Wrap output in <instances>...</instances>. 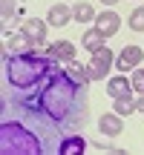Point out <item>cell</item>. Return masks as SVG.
Returning <instances> with one entry per match:
<instances>
[{
	"instance_id": "19",
	"label": "cell",
	"mask_w": 144,
	"mask_h": 155,
	"mask_svg": "<svg viewBox=\"0 0 144 155\" xmlns=\"http://www.w3.org/2000/svg\"><path fill=\"white\" fill-rule=\"evenodd\" d=\"M15 12V0H3V20H9Z\"/></svg>"
},
{
	"instance_id": "5",
	"label": "cell",
	"mask_w": 144,
	"mask_h": 155,
	"mask_svg": "<svg viewBox=\"0 0 144 155\" xmlns=\"http://www.w3.org/2000/svg\"><path fill=\"white\" fill-rule=\"evenodd\" d=\"M139 61H144V52L139 49V46H124L121 55H118V61H115V66L121 69V72H127V69L139 66Z\"/></svg>"
},
{
	"instance_id": "20",
	"label": "cell",
	"mask_w": 144,
	"mask_h": 155,
	"mask_svg": "<svg viewBox=\"0 0 144 155\" xmlns=\"http://www.w3.org/2000/svg\"><path fill=\"white\" fill-rule=\"evenodd\" d=\"M135 106H139V112H144V92H141V98L135 101Z\"/></svg>"
},
{
	"instance_id": "4",
	"label": "cell",
	"mask_w": 144,
	"mask_h": 155,
	"mask_svg": "<svg viewBox=\"0 0 144 155\" xmlns=\"http://www.w3.org/2000/svg\"><path fill=\"white\" fill-rule=\"evenodd\" d=\"M112 63H115L112 49L110 46H101L98 52H92V58L87 61V66H81V69H84V75H87L89 81H104L107 72L112 69Z\"/></svg>"
},
{
	"instance_id": "13",
	"label": "cell",
	"mask_w": 144,
	"mask_h": 155,
	"mask_svg": "<svg viewBox=\"0 0 144 155\" xmlns=\"http://www.w3.org/2000/svg\"><path fill=\"white\" fill-rule=\"evenodd\" d=\"M104 40H107V35L101 32L98 26H95V29H89V32H84V38H81V43H84V49H89V52H98L101 46H107Z\"/></svg>"
},
{
	"instance_id": "18",
	"label": "cell",
	"mask_w": 144,
	"mask_h": 155,
	"mask_svg": "<svg viewBox=\"0 0 144 155\" xmlns=\"http://www.w3.org/2000/svg\"><path fill=\"white\" fill-rule=\"evenodd\" d=\"M130 81H133V89H139V92H144V69H135Z\"/></svg>"
},
{
	"instance_id": "11",
	"label": "cell",
	"mask_w": 144,
	"mask_h": 155,
	"mask_svg": "<svg viewBox=\"0 0 144 155\" xmlns=\"http://www.w3.org/2000/svg\"><path fill=\"white\" fill-rule=\"evenodd\" d=\"M69 20H75V17H72V9H69V6H61V3L52 6V9H49V17H46V23H49V26H58V29L67 26Z\"/></svg>"
},
{
	"instance_id": "17",
	"label": "cell",
	"mask_w": 144,
	"mask_h": 155,
	"mask_svg": "<svg viewBox=\"0 0 144 155\" xmlns=\"http://www.w3.org/2000/svg\"><path fill=\"white\" fill-rule=\"evenodd\" d=\"M127 26L133 29V32H144V6H139V9L127 17Z\"/></svg>"
},
{
	"instance_id": "7",
	"label": "cell",
	"mask_w": 144,
	"mask_h": 155,
	"mask_svg": "<svg viewBox=\"0 0 144 155\" xmlns=\"http://www.w3.org/2000/svg\"><path fill=\"white\" fill-rule=\"evenodd\" d=\"M95 26L101 29V32L107 35V38H110V35H115L118 29H121V17L115 15V12H101V15H95Z\"/></svg>"
},
{
	"instance_id": "14",
	"label": "cell",
	"mask_w": 144,
	"mask_h": 155,
	"mask_svg": "<svg viewBox=\"0 0 144 155\" xmlns=\"http://www.w3.org/2000/svg\"><path fill=\"white\" fill-rule=\"evenodd\" d=\"M107 92L112 95V98H124V95H130L133 92V81H127V78H112L110 83H107Z\"/></svg>"
},
{
	"instance_id": "12",
	"label": "cell",
	"mask_w": 144,
	"mask_h": 155,
	"mask_svg": "<svg viewBox=\"0 0 144 155\" xmlns=\"http://www.w3.org/2000/svg\"><path fill=\"white\" fill-rule=\"evenodd\" d=\"M98 127H101L104 135H118L124 129V124H121V115H118V112H107V115H101Z\"/></svg>"
},
{
	"instance_id": "1",
	"label": "cell",
	"mask_w": 144,
	"mask_h": 155,
	"mask_svg": "<svg viewBox=\"0 0 144 155\" xmlns=\"http://www.w3.org/2000/svg\"><path fill=\"white\" fill-rule=\"evenodd\" d=\"M3 104H9L20 121L38 129L49 152H58L63 135L84 129L89 121V78L72 63L58 69L32 95H3Z\"/></svg>"
},
{
	"instance_id": "6",
	"label": "cell",
	"mask_w": 144,
	"mask_h": 155,
	"mask_svg": "<svg viewBox=\"0 0 144 155\" xmlns=\"http://www.w3.org/2000/svg\"><path fill=\"white\" fill-rule=\"evenodd\" d=\"M20 32L26 35L35 46H38V43H43V38H46V23H43V20H35V17H29V20L20 23Z\"/></svg>"
},
{
	"instance_id": "3",
	"label": "cell",
	"mask_w": 144,
	"mask_h": 155,
	"mask_svg": "<svg viewBox=\"0 0 144 155\" xmlns=\"http://www.w3.org/2000/svg\"><path fill=\"white\" fill-rule=\"evenodd\" d=\"M0 152L3 155H43L49 152L46 141L35 127L20 121L17 115H3L0 121Z\"/></svg>"
},
{
	"instance_id": "2",
	"label": "cell",
	"mask_w": 144,
	"mask_h": 155,
	"mask_svg": "<svg viewBox=\"0 0 144 155\" xmlns=\"http://www.w3.org/2000/svg\"><path fill=\"white\" fill-rule=\"evenodd\" d=\"M58 58L49 52H3V81L12 95H32L58 72Z\"/></svg>"
},
{
	"instance_id": "10",
	"label": "cell",
	"mask_w": 144,
	"mask_h": 155,
	"mask_svg": "<svg viewBox=\"0 0 144 155\" xmlns=\"http://www.w3.org/2000/svg\"><path fill=\"white\" fill-rule=\"evenodd\" d=\"M46 52H49L52 58H58V61H67V63H75V46H72L69 40H58V43L46 46Z\"/></svg>"
},
{
	"instance_id": "16",
	"label": "cell",
	"mask_w": 144,
	"mask_h": 155,
	"mask_svg": "<svg viewBox=\"0 0 144 155\" xmlns=\"http://www.w3.org/2000/svg\"><path fill=\"white\" fill-rule=\"evenodd\" d=\"M72 17H75L78 23H89L95 17V12H92L89 3H78V6H72Z\"/></svg>"
},
{
	"instance_id": "8",
	"label": "cell",
	"mask_w": 144,
	"mask_h": 155,
	"mask_svg": "<svg viewBox=\"0 0 144 155\" xmlns=\"http://www.w3.org/2000/svg\"><path fill=\"white\" fill-rule=\"evenodd\" d=\"M87 150V138L84 135H78V132H69V135H63V141H61V155H78V152H84Z\"/></svg>"
},
{
	"instance_id": "9",
	"label": "cell",
	"mask_w": 144,
	"mask_h": 155,
	"mask_svg": "<svg viewBox=\"0 0 144 155\" xmlns=\"http://www.w3.org/2000/svg\"><path fill=\"white\" fill-rule=\"evenodd\" d=\"M35 49V43L26 38L23 32H17V35H6V52H12V55H20V52H32Z\"/></svg>"
},
{
	"instance_id": "15",
	"label": "cell",
	"mask_w": 144,
	"mask_h": 155,
	"mask_svg": "<svg viewBox=\"0 0 144 155\" xmlns=\"http://www.w3.org/2000/svg\"><path fill=\"white\" fill-rule=\"evenodd\" d=\"M112 106H115V112H118V115H133V112H139V106H135V101H133V95H124V98H115V104H112Z\"/></svg>"
},
{
	"instance_id": "21",
	"label": "cell",
	"mask_w": 144,
	"mask_h": 155,
	"mask_svg": "<svg viewBox=\"0 0 144 155\" xmlns=\"http://www.w3.org/2000/svg\"><path fill=\"white\" fill-rule=\"evenodd\" d=\"M101 3H104V6H115L118 0H101Z\"/></svg>"
}]
</instances>
